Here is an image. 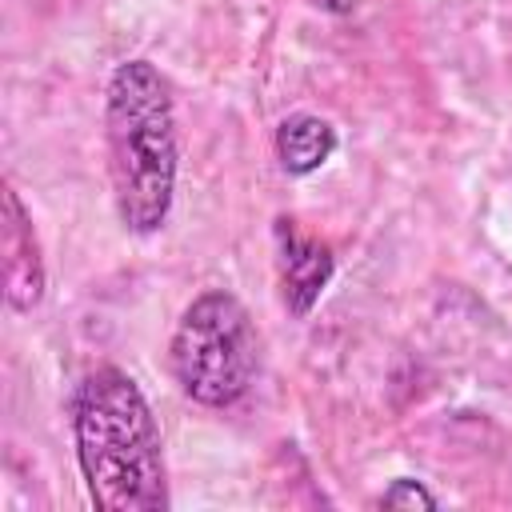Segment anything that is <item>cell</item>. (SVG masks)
Wrapping results in <instances>:
<instances>
[{"instance_id":"1","label":"cell","mask_w":512,"mask_h":512,"mask_svg":"<svg viewBox=\"0 0 512 512\" xmlns=\"http://www.w3.org/2000/svg\"><path fill=\"white\" fill-rule=\"evenodd\" d=\"M76 460L100 512H164L168 472L156 416L120 368H96L72 400Z\"/></svg>"},{"instance_id":"2","label":"cell","mask_w":512,"mask_h":512,"mask_svg":"<svg viewBox=\"0 0 512 512\" xmlns=\"http://www.w3.org/2000/svg\"><path fill=\"white\" fill-rule=\"evenodd\" d=\"M104 128L120 224L136 236H152L168 224L176 200V112L168 80L156 64H116L108 80Z\"/></svg>"},{"instance_id":"3","label":"cell","mask_w":512,"mask_h":512,"mask_svg":"<svg viewBox=\"0 0 512 512\" xmlns=\"http://www.w3.org/2000/svg\"><path fill=\"white\" fill-rule=\"evenodd\" d=\"M168 360L176 384L196 404L204 408L236 404L252 388L260 364V340L248 308L224 288L200 292L176 320Z\"/></svg>"},{"instance_id":"4","label":"cell","mask_w":512,"mask_h":512,"mask_svg":"<svg viewBox=\"0 0 512 512\" xmlns=\"http://www.w3.org/2000/svg\"><path fill=\"white\" fill-rule=\"evenodd\" d=\"M272 232H276V268H280V296H284V308L304 320V316L316 308V300L324 296L336 260H332L328 244L304 236V232L296 228V220H288V216H280Z\"/></svg>"},{"instance_id":"5","label":"cell","mask_w":512,"mask_h":512,"mask_svg":"<svg viewBox=\"0 0 512 512\" xmlns=\"http://www.w3.org/2000/svg\"><path fill=\"white\" fill-rule=\"evenodd\" d=\"M4 300L12 312H32L44 300V260H40V244L32 232V216L20 204L16 188L4 184Z\"/></svg>"},{"instance_id":"6","label":"cell","mask_w":512,"mask_h":512,"mask_svg":"<svg viewBox=\"0 0 512 512\" xmlns=\"http://www.w3.org/2000/svg\"><path fill=\"white\" fill-rule=\"evenodd\" d=\"M336 128L316 112H292L276 128V160L288 176H308L324 168L336 152Z\"/></svg>"},{"instance_id":"7","label":"cell","mask_w":512,"mask_h":512,"mask_svg":"<svg viewBox=\"0 0 512 512\" xmlns=\"http://www.w3.org/2000/svg\"><path fill=\"white\" fill-rule=\"evenodd\" d=\"M380 508H436V496L420 484V480H412V476H400V480H392L384 492H380V500H376Z\"/></svg>"},{"instance_id":"8","label":"cell","mask_w":512,"mask_h":512,"mask_svg":"<svg viewBox=\"0 0 512 512\" xmlns=\"http://www.w3.org/2000/svg\"><path fill=\"white\" fill-rule=\"evenodd\" d=\"M316 4L328 12H352V0H316Z\"/></svg>"}]
</instances>
